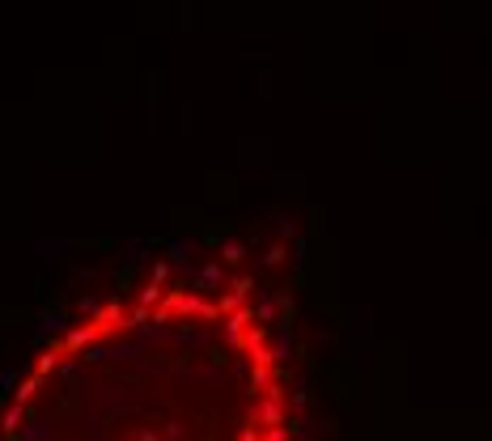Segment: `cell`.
Listing matches in <instances>:
<instances>
[{
    "label": "cell",
    "mask_w": 492,
    "mask_h": 441,
    "mask_svg": "<svg viewBox=\"0 0 492 441\" xmlns=\"http://www.w3.org/2000/svg\"><path fill=\"white\" fill-rule=\"evenodd\" d=\"M251 420H255L259 429L285 424V390H280L276 382H272V390H267V395H259V399H255V412H251Z\"/></svg>",
    "instance_id": "6da1fadb"
},
{
    "label": "cell",
    "mask_w": 492,
    "mask_h": 441,
    "mask_svg": "<svg viewBox=\"0 0 492 441\" xmlns=\"http://www.w3.org/2000/svg\"><path fill=\"white\" fill-rule=\"evenodd\" d=\"M306 403H310V390H306V386H297V390L289 395V407H293V412H301Z\"/></svg>",
    "instance_id": "ffe728a7"
},
{
    "label": "cell",
    "mask_w": 492,
    "mask_h": 441,
    "mask_svg": "<svg viewBox=\"0 0 492 441\" xmlns=\"http://www.w3.org/2000/svg\"><path fill=\"white\" fill-rule=\"evenodd\" d=\"M293 357V331H276V344H272V361H289Z\"/></svg>",
    "instance_id": "7c38bea8"
},
{
    "label": "cell",
    "mask_w": 492,
    "mask_h": 441,
    "mask_svg": "<svg viewBox=\"0 0 492 441\" xmlns=\"http://www.w3.org/2000/svg\"><path fill=\"white\" fill-rule=\"evenodd\" d=\"M60 357H64V344L55 339V344H47V348L39 352V361H34V373H39V378H51V373L60 369Z\"/></svg>",
    "instance_id": "ba28073f"
},
{
    "label": "cell",
    "mask_w": 492,
    "mask_h": 441,
    "mask_svg": "<svg viewBox=\"0 0 492 441\" xmlns=\"http://www.w3.org/2000/svg\"><path fill=\"white\" fill-rule=\"evenodd\" d=\"M259 259H263V267H276L280 259H285V251H280V246H272V251H267V255H259Z\"/></svg>",
    "instance_id": "cb8c5ba5"
},
{
    "label": "cell",
    "mask_w": 492,
    "mask_h": 441,
    "mask_svg": "<svg viewBox=\"0 0 492 441\" xmlns=\"http://www.w3.org/2000/svg\"><path fill=\"white\" fill-rule=\"evenodd\" d=\"M251 318H255V310H246V305H238L234 314H225L221 339H225V348H229V352H238V348H242V335H246V327H251Z\"/></svg>",
    "instance_id": "3957f363"
},
{
    "label": "cell",
    "mask_w": 492,
    "mask_h": 441,
    "mask_svg": "<svg viewBox=\"0 0 492 441\" xmlns=\"http://www.w3.org/2000/svg\"><path fill=\"white\" fill-rule=\"evenodd\" d=\"M43 382H47V378H39V373H30V378H21V382L13 386V399H17V403H30L34 395H39V386H43Z\"/></svg>",
    "instance_id": "8fae6325"
},
{
    "label": "cell",
    "mask_w": 492,
    "mask_h": 441,
    "mask_svg": "<svg viewBox=\"0 0 492 441\" xmlns=\"http://www.w3.org/2000/svg\"><path fill=\"white\" fill-rule=\"evenodd\" d=\"M98 339H107V335H102V327L94 318V323H73V327L60 335V344H64V357H81L89 344H98Z\"/></svg>",
    "instance_id": "7a4b0ae2"
},
{
    "label": "cell",
    "mask_w": 492,
    "mask_h": 441,
    "mask_svg": "<svg viewBox=\"0 0 492 441\" xmlns=\"http://www.w3.org/2000/svg\"><path fill=\"white\" fill-rule=\"evenodd\" d=\"M136 441H161V433H157L153 424H145V429H140V433H136Z\"/></svg>",
    "instance_id": "d4e9b609"
},
{
    "label": "cell",
    "mask_w": 492,
    "mask_h": 441,
    "mask_svg": "<svg viewBox=\"0 0 492 441\" xmlns=\"http://www.w3.org/2000/svg\"><path fill=\"white\" fill-rule=\"evenodd\" d=\"M255 289V280L251 276H238V280H229V293L238 297V301H246V293H251Z\"/></svg>",
    "instance_id": "d6986e66"
},
{
    "label": "cell",
    "mask_w": 492,
    "mask_h": 441,
    "mask_svg": "<svg viewBox=\"0 0 492 441\" xmlns=\"http://www.w3.org/2000/svg\"><path fill=\"white\" fill-rule=\"evenodd\" d=\"M276 310H280V301H276L272 293H263V297H259V305H255V318H263V323L272 327V323H276Z\"/></svg>",
    "instance_id": "5bb4252c"
},
{
    "label": "cell",
    "mask_w": 492,
    "mask_h": 441,
    "mask_svg": "<svg viewBox=\"0 0 492 441\" xmlns=\"http://www.w3.org/2000/svg\"><path fill=\"white\" fill-rule=\"evenodd\" d=\"M26 407H30V403H17V399H13V403L5 407V416H0V437H13V433L21 429V420L30 416Z\"/></svg>",
    "instance_id": "9c48e42d"
},
{
    "label": "cell",
    "mask_w": 492,
    "mask_h": 441,
    "mask_svg": "<svg viewBox=\"0 0 492 441\" xmlns=\"http://www.w3.org/2000/svg\"><path fill=\"white\" fill-rule=\"evenodd\" d=\"M272 382H276V365H251V373H246V390H251L255 399L267 395Z\"/></svg>",
    "instance_id": "8992f818"
},
{
    "label": "cell",
    "mask_w": 492,
    "mask_h": 441,
    "mask_svg": "<svg viewBox=\"0 0 492 441\" xmlns=\"http://www.w3.org/2000/svg\"><path fill=\"white\" fill-rule=\"evenodd\" d=\"M208 361H213V365H229V352L225 348H213V352H208Z\"/></svg>",
    "instance_id": "484cf974"
},
{
    "label": "cell",
    "mask_w": 492,
    "mask_h": 441,
    "mask_svg": "<svg viewBox=\"0 0 492 441\" xmlns=\"http://www.w3.org/2000/svg\"><path fill=\"white\" fill-rule=\"evenodd\" d=\"M149 276H153L157 285H166V280H170V263H153V271H149Z\"/></svg>",
    "instance_id": "7402d4cb"
},
{
    "label": "cell",
    "mask_w": 492,
    "mask_h": 441,
    "mask_svg": "<svg viewBox=\"0 0 492 441\" xmlns=\"http://www.w3.org/2000/svg\"><path fill=\"white\" fill-rule=\"evenodd\" d=\"M94 318H98L102 335H115V331H128V310H123V301H119V297H115V301H102V310H98Z\"/></svg>",
    "instance_id": "277c9868"
},
{
    "label": "cell",
    "mask_w": 492,
    "mask_h": 441,
    "mask_svg": "<svg viewBox=\"0 0 492 441\" xmlns=\"http://www.w3.org/2000/svg\"><path fill=\"white\" fill-rule=\"evenodd\" d=\"M51 433H55V429H51V420L30 416V424H26V429H17L9 441H51Z\"/></svg>",
    "instance_id": "52a82bcc"
},
{
    "label": "cell",
    "mask_w": 492,
    "mask_h": 441,
    "mask_svg": "<svg viewBox=\"0 0 492 441\" xmlns=\"http://www.w3.org/2000/svg\"><path fill=\"white\" fill-rule=\"evenodd\" d=\"M157 297H161V285H157V280H149L145 289H140V305H149V310L157 305Z\"/></svg>",
    "instance_id": "e0dca14e"
},
{
    "label": "cell",
    "mask_w": 492,
    "mask_h": 441,
    "mask_svg": "<svg viewBox=\"0 0 492 441\" xmlns=\"http://www.w3.org/2000/svg\"><path fill=\"white\" fill-rule=\"evenodd\" d=\"M221 280H225V276H221L217 263H208V267L195 271V285H200V289H221Z\"/></svg>",
    "instance_id": "4fadbf2b"
},
{
    "label": "cell",
    "mask_w": 492,
    "mask_h": 441,
    "mask_svg": "<svg viewBox=\"0 0 492 441\" xmlns=\"http://www.w3.org/2000/svg\"><path fill=\"white\" fill-rule=\"evenodd\" d=\"M68 327H73V314H64V310H51V314H43V323H39V331H34L30 339H34V344H47V335H64Z\"/></svg>",
    "instance_id": "5b68a950"
},
{
    "label": "cell",
    "mask_w": 492,
    "mask_h": 441,
    "mask_svg": "<svg viewBox=\"0 0 492 441\" xmlns=\"http://www.w3.org/2000/svg\"><path fill=\"white\" fill-rule=\"evenodd\" d=\"M238 305H242V301H238L234 293H221V314H234V310H238Z\"/></svg>",
    "instance_id": "603a6c76"
},
{
    "label": "cell",
    "mask_w": 492,
    "mask_h": 441,
    "mask_svg": "<svg viewBox=\"0 0 492 441\" xmlns=\"http://www.w3.org/2000/svg\"><path fill=\"white\" fill-rule=\"evenodd\" d=\"M221 259H225V263H242V259H246V246H242V242H225V246H221Z\"/></svg>",
    "instance_id": "2e32d148"
},
{
    "label": "cell",
    "mask_w": 492,
    "mask_h": 441,
    "mask_svg": "<svg viewBox=\"0 0 492 441\" xmlns=\"http://www.w3.org/2000/svg\"><path fill=\"white\" fill-rule=\"evenodd\" d=\"M123 263H128V267H140V263H145V246H140V242L123 246Z\"/></svg>",
    "instance_id": "ac0fdd59"
},
{
    "label": "cell",
    "mask_w": 492,
    "mask_h": 441,
    "mask_svg": "<svg viewBox=\"0 0 492 441\" xmlns=\"http://www.w3.org/2000/svg\"><path fill=\"white\" fill-rule=\"evenodd\" d=\"M77 361H85V365H102V361H111V348L107 344H102V339H98V344H89Z\"/></svg>",
    "instance_id": "9a60e30c"
},
{
    "label": "cell",
    "mask_w": 492,
    "mask_h": 441,
    "mask_svg": "<svg viewBox=\"0 0 492 441\" xmlns=\"http://www.w3.org/2000/svg\"><path fill=\"white\" fill-rule=\"evenodd\" d=\"M170 339H174V344H183V348H195V344H204V331L179 318V327H170Z\"/></svg>",
    "instance_id": "30bf717a"
},
{
    "label": "cell",
    "mask_w": 492,
    "mask_h": 441,
    "mask_svg": "<svg viewBox=\"0 0 492 441\" xmlns=\"http://www.w3.org/2000/svg\"><path fill=\"white\" fill-rule=\"evenodd\" d=\"M21 378H17V369H5V373H0V390H13Z\"/></svg>",
    "instance_id": "44dd1931"
}]
</instances>
